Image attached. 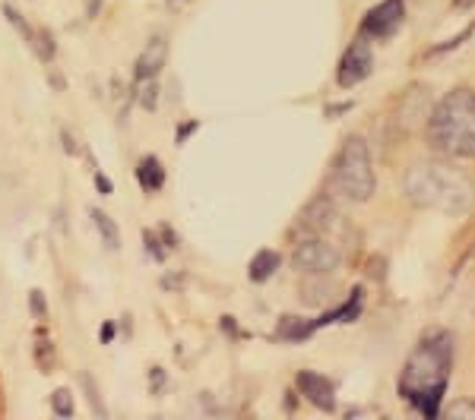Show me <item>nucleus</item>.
Returning <instances> with one entry per match:
<instances>
[{
	"mask_svg": "<svg viewBox=\"0 0 475 420\" xmlns=\"http://www.w3.org/2000/svg\"><path fill=\"white\" fill-rule=\"evenodd\" d=\"M450 366H453L450 332H431L428 338H421L419 347L412 351V357L402 366V376H399L402 402H409L425 417H438L440 398H444L447 379H450Z\"/></svg>",
	"mask_w": 475,
	"mask_h": 420,
	"instance_id": "f257e3e1",
	"label": "nucleus"
},
{
	"mask_svg": "<svg viewBox=\"0 0 475 420\" xmlns=\"http://www.w3.org/2000/svg\"><path fill=\"white\" fill-rule=\"evenodd\" d=\"M406 199L415 202L419 209H431V212L444 215H463L475 202V183L469 174L459 168L447 165V161H419L406 171Z\"/></svg>",
	"mask_w": 475,
	"mask_h": 420,
	"instance_id": "f03ea898",
	"label": "nucleus"
},
{
	"mask_svg": "<svg viewBox=\"0 0 475 420\" xmlns=\"http://www.w3.org/2000/svg\"><path fill=\"white\" fill-rule=\"evenodd\" d=\"M428 146L450 159H475V92L457 89L428 114Z\"/></svg>",
	"mask_w": 475,
	"mask_h": 420,
	"instance_id": "7ed1b4c3",
	"label": "nucleus"
},
{
	"mask_svg": "<svg viewBox=\"0 0 475 420\" xmlns=\"http://www.w3.org/2000/svg\"><path fill=\"white\" fill-rule=\"evenodd\" d=\"M330 187L352 202H368L374 196V168H371L368 142L361 136H349L336 152L330 168Z\"/></svg>",
	"mask_w": 475,
	"mask_h": 420,
	"instance_id": "20e7f679",
	"label": "nucleus"
},
{
	"mask_svg": "<svg viewBox=\"0 0 475 420\" xmlns=\"http://www.w3.org/2000/svg\"><path fill=\"white\" fill-rule=\"evenodd\" d=\"M342 262V253L333 244H327L323 237H304L295 244L291 253V266L304 275H330L336 272Z\"/></svg>",
	"mask_w": 475,
	"mask_h": 420,
	"instance_id": "39448f33",
	"label": "nucleus"
},
{
	"mask_svg": "<svg viewBox=\"0 0 475 420\" xmlns=\"http://www.w3.org/2000/svg\"><path fill=\"white\" fill-rule=\"evenodd\" d=\"M339 206H336L330 196H317V199H311L308 206L301 209V215H298V231H304L308 237H323V234H330L333 228H339Z\"/></svg>",
	"mask_w": 475,
	"mask_h": 420,
	"instance_id": "423d86ee",
	"label": "nucleus"
},
{
	"mask_svg": "<svg viewBox=\"0 0 475 420\" xmlns=\"http://www.w3.org/2000/svg\"><path fill=\"white\" fill-rule=\"evenodd\" d=\"M371 67H374V54H371L368 35H358L355 42L349 44L346 54H342L336 80H339L342 89H355L358 82H364L371 76Z\"/></svg>",
	"mask_w": 475,
	"mask_h": 420,
	"instance_id": "0eeeda50",
	"label": "nucleus"
},
{
	"mask_svg": "<svg viewBox=\"0 0 475 420\" xmlns=\"http://www.w3.org/2000/svg\"><path fill=\"white\" fill-rule=\"evenodd\" d=\"M402 19H406V4L402 0H383V4H377L374 10L364 16L361 23V35L368 38H393L396 32H399Z\"/></svg>",
	"mask_w": 475,
	"mask_h": 420,
	"instance_id": "6e6552de",
	"label": "nucleus"
},
{
	"mask_svg": "<svg viewBox=\"0 0 475 420\" xmlns=\"http://www.w3.org/2000/svg\"><path fill=\"white\" fill-rule=\"evenodd\" d=\"M295 383H298V392H301L314 408H320V411H333L336 408V389H333V383H330L327 376L311 373V370H301Z\"/></svg>",
	"mask_w": 475,
	"mask_h": 420,
	"instance_id": "1a4fd4ad",
	"label": "nucleus"
},
{
	"mask_svg": "<svg viewBox=\"0 0 475 420\" xmlns=\"http://www.w3.org/2000/svg\"><path fill=\"white\" fill-rule=\"evenodd\" d=\"M165 57H168V42L165 38H152V42L143 48V54L136 57V67H133V80L136 82H149L162 73L165 67Z\"/></svg>",
	"mask_w": 475,
	"mask_h": 420,
	"instance_id": "9d476101",
	"label": "nucleus"
},
{
	"mask_svg": "<svg viewBox=\"0 0 475 420\" xmlns=\"http://www.w3.org/2000/svg\"><path fill=\"white\" fill-rule=\"evenodd\" d=\"M136 180H140V187L146 190V193H159V190L165 187V168H162V161L155 159V155H146V159L136 165Z\"/></svg>",
	"mask_w": 475,
	"mask_h": 420,
	"instance_id": "9b49d317",
	"label": "nucleus"
},
{
	"mask_svg": "<svg viewBox=\"0 0 475 420\" xmlns=\"http://www.w3.org/2000/svg\"><path fill=\"white\" fill-rule=\"evenodd\" d=\"M282 266V256H279L276 250H260L257 256L251 259V281H266V278H272V272Z\"/></svg>",
	"mask_w": 475,
	"mask_h": 420,
	"instance_id": "f8f14e48",
	"label": "nucleus"
},
{
	"mask_svg": "<svg viewBox=\"0 0 475 420\" xmlns=\"http://www.w3.org/2000/svg\"><path fill=\"white\" fill-rule=\"evenodd\" d=\"M92 225H95V231L102 234V244L108 247V250H118L121 247V231H118V225H114V218L108 212H99V209H92Z\"/></svg>",
	"mask_w": 475,
	"mask_h": 420,
	"instance_id": "ddd939ff",
	"label": "nucleus"
},
{
	"mask_svg": "<svg viewBox=\"0 0 475 420\" xmlns=\"http://www.w3.org/2000/svg\"><path fill=\"white\" fill-rule=\"evenodd\" d=\"M311 332H314V326L304 323V319H298V316H282V323H279L276 335L285 338V341H301V338H308Z\"/></svg>",
	"mask_w": 475,
	"mask_h": 420,
	"instance_id": "4468645a",
	"label": "nucleus"
},
{
	"mask_svg": "<svg viewBox=\"0 0 475 420\" xmlns=\"http://www.w3.org/2000/svg\"><path fill=\"white\" fill-rule=\"evenodd\" d=\"M51 411H54L57 417H73V395H70L67 389H57L54 395H51Z\"/></svg>",
	"mask_w": 475,
	"mask_h": 420,
	"instance_id": "2eb2a0df",
	"label": "nucleus"
},
{
	"mask_svg": "<svg viewBox=\"0 0 475 420\" xmlns=\"http://www.w3.org/2000/svg\"><path fill=\"white\" fill-rule=\"evenodd\" d=\"M35 364H38V370H42V373L54 370V345H51V341L42 338L35 345Z\"/></svg>",
	"mask_w": 475,
	"mask_h": 420,
	"instance_id": "dca6fc26",
	"label": "nucleus"
},
{
	"mask_svg": "<svg viewBox=\"0 0 475 420\" xmlns=\"http://www.w3.org/2000/svg\"><path fill=\"white\" fill-rule=\"evenodd\" d=\"M140 108L143 111H155V104H159V85H155V80L149 82H140Z\"/></svg>",
	"mask_w": 475,
	"mask_h": 420,
	"instance_id": "f3484780",
	"label": "nucleus"
},
{
	"mask_svg": "<svg viewBox=\"0 0 475 420\" xmlns=\"http://www.w3.org/2000/svg\"><path fill=\"white\" fill-rule=\"evenodd\" d=\"M80 383H83V389H86V398H89V404H92V411H95V414H102V417H105V404L99 402V389H95L92 376H89V373H83V376H80Z\"/></svg>",
	"mask_w": 475,
	"mask_h": 420,
	"instance_id": "a211bd4d",
	"label": "nucleus"
},
{
	"mask_svg": "<svg viewBox=\"0 0 475 420\" xmlns=\"http://www.w3.org/2000/svg\"><path fill=\"white\" fill-rule=\"evenodd\" d=\"M444 414H447V417H453V420H459V417L475 420V404H472V402H457V404H450V408H447Z\"/></svg>",
	"mask_w": 475,
	"mask_h": 420,
	"instance_id": "6ab92c4d",
	"label": "nucleus"
},
{
	"mask_svg": "<svg viewBox=\"0 0 475 420\" xmlns=\"http://www.w3.org/2000/svg\"><path fill=\"white\" fill-rule=\"evenodd\" d=\"M32 313H35L38 319L48 316V310H44V297H42V291H32Z\"/></svg>",
	"mask_w": 475,
	"mask_h": 420,
	"instance_id": "aec40b11",
	"label": "nucleus"
},
{
	"mask_svg": "<svg viewBox=\"0 0 475 420\" xmlns=\"http://www.w3.org/2000/svg\"><path fill=\"white\" fill-rule=\"evenodd\" d=\"M146 250L155 256V262H162V259H165V250H162V247H159V240H155L149 231H146Z\"/></svg>",
	"mask_w": 475,
	"mask_h": 420,
	"instance_id": "412c9836",
	"label": "nucleus"
},
{
	"mask_svg": "<svg viewBox=\"0 0 475 420\" xmlns=\"http://www.w3.org/2000/svg\"><path fill=\"white\" fill-rule=\"evenodd\" d=\"M95 187H99V193H102V196H112V193H114V183L108 180V177L102 174V171L95 174Z\"/></svg>",
	"mask_w": 475,
	"mask_h": 420,
	"instance_id": "4be33fe9",
	"label": "nucleus"
},
{
	"mask_svg": "<svg viewBox=\"0 0 475 420\" xmlns=\"http://www.w3.org/2000/svg\"><path fill=\"white\" fill-rule=\"evenodd\" d=\"M149 385H152V389H155V392H159V389H162V385H165V373H162V370H159V366H155V373H149Z\"/></svg>",
	"mask_w": 475,
	"mask_h": 420,
	"instance_id": "5701e85b",
	"label": "nucleus"
},
{
	"mask_svg": "<svg viewBox=\"0 0 475 420\" xmlns=\"http://www.w3.org/2000/svg\"><path fill=\"white\" fill-rule=\"evenodd\" d=\"M197 127H200V123H184V127H181L178 133H174V142H184L187 136H191V133H193V130H197Z\"/></svg>",
	"mask_w": 475,
	"mask_h": 420,
	"instance_id": "b1692460",
	"label": "nucleus"
},
{
	"mask_svg": "<svg viewBox=\"0 0 475 420\" xmlns=\"http://www.w3.org/2000/svg\"><path fill=\"white\" fill-rule=\"evenodd\" d=\"M99 338H102V341H105V345H108V341L114 338V326H112V323H105V329L99 332Z\"/></svg>",
	"mask_w": 475,
	"mask_h": 420,
	"instance_id": "393cba45",
	"label": "nucleus"
},
{
	"mask_svg": "<svg viewBox=\"0 0 475 420\" xmlns=\"http://www.w3.org/2000/svg\"><path fill=\"white\" fill-rule=\"evenodd\" d=\"M453 6L457 10H469V6H475V0H453Z\"/></svg>",
	"mask_w": 475,
	"mask_h": 420,
	"instance_id": "a878e982",
	"label": "nucleus"
}]
</instances>
